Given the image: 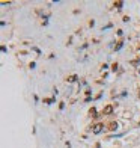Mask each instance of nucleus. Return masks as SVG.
I'll return each mask as SVG.
<instances>
[{
  "label": "nucleus",
  "mask_w": 140,
  "mask_h": 148,
  "mask_svg": "<svg viewBox=\"0 0 140 148\" xmlns=\"http://www.w3.org/2000/svg\"><path fill=\"white\" fill-rule=\"evenodd\" d=\"M112 112H113V106H112V104H109V106L104 107V115H109V113H112Z\"/></svg>",
  "instance_id": "1"
},
{
  "label": "nucleus",
  "mask_w": 140,
  "mask_h": 148,
  "mask_svg": "<svg viewBox=\"0 0 140 148\" xmlns=\"http://www.w3.org/2000/svg\"><path fill=\"white\" fill-rule=\"evenodd\" d=\"M101 128H103V124H96V125L93 127V132H95V133H99V132H101Z\"/></svg>",
  "instance_id": "2"
},
{
  "label": "nucleus",
  "mask_w": 140,
  "mask_h": 148,
  "mask_svg": "<svg viewBox=\"0 0 140 148\" xmlns=\"http://www.w3.org/2000/svg\"><path fill=\"white\" fill-rule=\"evenodd\" d=\"M77 80V76H71V77H68V82L69 83H72V82H75Z\"/></svg>",
  "instance_id": "3"
},
{
  "label": "nucleus",
  "mask_w": 140,
  "mask_h": 148,
  "mask_svg": "<svg viewBox=\"0 0 140 148\" xmlns=\"http://www.w3.org/2000/svg\"><path fill=\"white\" fill-rule=\"evenodd\" d=\"M116 127H117V124L112 122V124H110V130H116Z\"/></svg>",
  "instance_id": "4"
},
{
  "label": "nucleus",
  "mask_w": 140,
  "mask_h": 148,
  "mask_svg": "<svg viewBox=\"0 0 140 148\" xmlns=\"http://www.w3.org/2000/svg\"><path fill=\"white\" fill-rule=\"evenodd\" d=\"M122 45H124V42H117V45H116V50H119V48H122Z\"/></svg>",
  "instance_id": "5"
}]
</instances>
